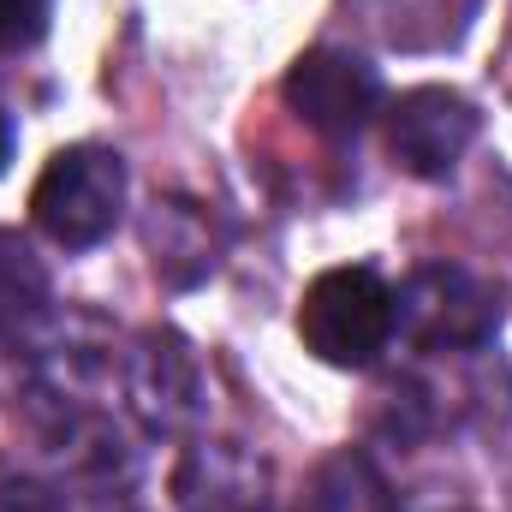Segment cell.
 Listing matches in <instances>:
<instances>
[{"label": "cell", "mask_w": 512, "mask_h": 512, "mask_svg": "<svg viewBox=\"0 0 512 512\" xmlns=\"http://www.w3.org/2000/svg\"><path fill=\"white\" fill-rule=\"evenodd\" d=\"M143 251H149V268L161 286L173 292H191L203 286L215 268H221V227L203 203L191 197H155L143 209Z\"/></svg>", "instance_id": "8"}, {"label": "cell", "mask_w": 512, "mask_h": 512, "mask_svg": "<svg viewBox=\"0 0 512 512\" xmlns=\"http://www.w3.org/2000/svg\"><path fill=\"white\" fill-rule=\"evenodd\" d=\"M477 131H483V114L459 90L423 84L387 108V155L411 179H447L465 161V149L477 143Z\"/></svg>", "instance_id": "6"}, {"label": "cell", "mask_w": 512, "mask_h": 512, "mask_svg": "<svg viewBox=\"0 0 512 512\" xmlns=\"http://www.w3.org/2000/svg\"><path fill=\"white\" fill-rule=\"evenodd\" d=\"M120 393H126L131 423L149 441H185L197 435L209 411V376L197 346L179 328H143L120 358Z\"/></svg>", "instance_id": "4"}, {"label": "cell", "mask_w": 512, "mask_h": 512, "mask_svg": "<svg viewBox=\"0 0 512 512\" xmlns=\"http://www.w3.org/2000/svg\"><path fill=\"white\" fill-rule=\"evenodd\" d=\"M12 155H18V114H12V102L0 90V173L12 167Z\"/></svg>", "instance_id": "13"}, {"label": "cell", "mask_w": 512, "mask_h": 512, "mask_svg": "<svg viewBox=\"0 0 512 512\" xmlns=\"http://www.w3.org/2000/svg\"><path fill=\"white\" fill-rule=\"evenodd\" d=\"M393 322L399 340H411L417 352H483L507 322V298L465 262H423L393 292Z\"/></svg>", "instance_id": "1"}, {"label": "cell", "mask_w": 512, "mask_h": 512, "mask_svg": "<svg viewBox=\"0 0 512 512\" xmlns=\"http://www.w3.org/2000/svg\"><path fill=\"white\" fill-rule=\"evenodd\" d=\"M54 322V280L36 245L0 227V346H36Z\"/></svg>", "instance_id": "9"}, {"label": "cell", "mask_w": 512, "mask_h": 512, "mask_svg": "<svg viewBox=\"0 0 512 512\" xmlns=\"http://www.w3.org/2000/svg\"><path fill=\"white\" fill-rule=\"evenodd\" d=\"M0 512H72L60 483L42 477H0Z\"/></svg>", "instance_id": "12"}, {"label": "cell", "mask_w": 512, "mask_h": 512, "mask_svg": "<svg viewBox=\"0 0 512 512\" xmlns=\"http://www.w3.org/2000/svg\"><path fill=\"white\" fill-rule=\"evenodd\" d=\"M298 512H399V507H393L382 465L364 447H340L310 471Z\"/></svg>", "instance_id": "10"}, {"label": "cell", "mask_w": 512, "mask_h": 512, "mask_svg": "<svg viewBox=\"0 0 512 512\" xmlns=\"http://www.w3.org/2000/svg\"><path fill=\"white\" fill-rule=\"evenodd\" d=\"M54 0H0V54H30L48 36Z\"/></svg>", "instance_id": "11"}, {"label": "cell", "mask_w": 512, "mask_h": 512, "mask_svg": "<svg viewBox=\"0 0 512 512\" xmlns=\"http://www.w3.org/2000/svg\"><path fill=\"white\" fill-rule=\"evenodd\" d=\"M179 512H262L268 501V465L239 441L191 435L179 471H173Z\"/></svg>", "instance_id": "7"}, {"label": "cell", "mask_w": 512, "mask_h": 512, "mask_svg": "<svg viewBox=\"0 0 512 512\" xmlns=\"http://www.w3.org/2000/svg\"><path fill=\"white\" fill-rule=\"evenodd\" d=\"M393 334H399V322H393V286L376 268L352 262V268H328V274H316L304 286L298 340L322 364H334V370H370V364H382Z\"/></svg>", "instance_id": "2"}, {"label": "cell", "mask_w": 512, "mask_h": 512, "mask_svg": "<svg viewBox=\"0 0 512 512\" xmlns=\"http://www.w3.org/2000/svg\"><path fill=\"white\" fill-rule=\"evenodd\" d=\"M286 108L322 137H358L382 114V72L352 48H310L280 78Z\"/></svg>", "instance_id": "5"}, {"label": "cell", "mask_w": 512, "mask_h": 512, "mask_svg": "<svg viewBox=\"0 0 512 512\" xmlns=\"http://www.w3.org/2000/svg\"><path fill=\"white\" fill-rule=\"evenodd\" d=\"M30 215L60 251L102 245L126 215V161H120V149H108V143L60 149L42 167L36 191H30Z\"/></svg>", "instance_id": "3"}]
</instances>
